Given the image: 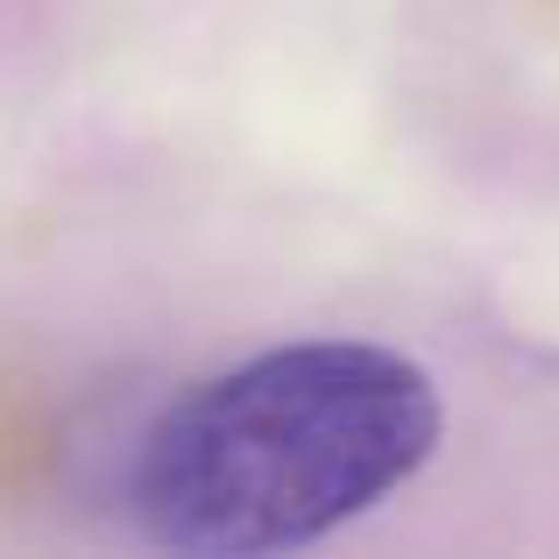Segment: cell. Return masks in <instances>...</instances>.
Wrapping results in <instances>:
<instances>
[{"instance_id": "6da1fadb", "label": "cell", "mask_w": 559, "mask_h": 559, "mask_svg": "<svg viewBox=\"0 0 559 559\" xmlns=\"http://www.w3.org/2000/svg\"><path fill=\"white\" fill-rule=\"evenodd\" d=\"M447 447V376L199 170H93L0 219V552H326Z\"/></svg>"}]
</instances>
